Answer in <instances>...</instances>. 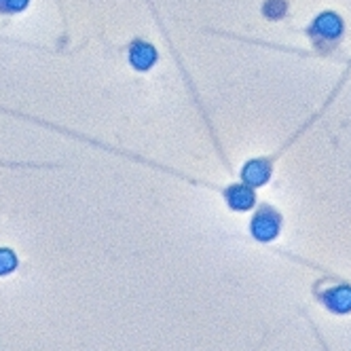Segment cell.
I'll use <instances>...</instances> for the list:
<instances>
[{
	"label": "cell",
	"mask_w": 351,
	"mask_h": 351,
	"mask_svg": "<svg viewBox=\"0 0 351 351\" xmlns=\"http://www.w3.org/2000/svg\"><path fill=\"white\" fill-rule=\"evenodd\" d=\"M0 3H3V7L7 11H23L28 7L30 0H0Z\"/></svg>",
	"instance_id": "obj_9"
},
{
	"label": "cell",
	"mask_w": 351,
	"mask_h": 351,
	"mask_svg": "<svg viewBox=\"0 0 351 351\" xmlns=\"http://www.w3.org/2000/svg\"><path fill=\"white\" fill-rule=\"evenodd\" d=\"M130 62L136 70H148L157 62V49L148 43H136L130 51Z\"/></svg>",
	"instance_id": "obj_4"
},
{
	"label": "cell",
	"mask_w": 351,
	"mask_h": 351,
	"mask_svg": "<svg viewBox=\"0 0 351 351\" xmlns=\"http://www.w3.org/2000/svg\"><path fill=\"white\" fill-rule=\"evenodd\" d=\"M284 13H286V3H284V0H267L265 15L269 19H280Z\"/></svg>",
	"instance_id": "obj_8"
},
{
	"label": "cell",
	"mask_w": 351,
	"mask_h": 351,
	"mask_svg": "<svg viewBox=\"0 0 351 351\" xmlns=\"http://www.w3.org/2000/svg\"><path fill=\"white\" fill-rule=\"evenodd\" d=\"M227 202L233 210H250L254 206V191L243 184L231 186L227 191Z\"/></svg>",
	"instance_id": "obj_5"
},
{
	"label": "cell",
	"mask_w": 351,
	"mask_h": 351,
	"mask_svg": "<svg viewBox=\"0 0 351 351\" xmlns=\"http://www.w3.org/2000/svg\"><path fill=\"white\" fill-rule=\"evenodd\" d=\"M280 231V216L271 208H263L252 220V233L261 241H271Z\"/></svg>",
	"instance_id": "obj_1"
},
{
	"label": "cell",
	"mask_w": 351,
	"mask_h": 351,
	"mask_svg": "<svg viewBox=\"0 0 351 351\" xmlns=\"http://www.w3.org/2000/svg\"><path fill=\"white\" fill-rule=\"evenodd\" d=\"M324 303L328 305V309L337 311V313H347L351 311V288L341 286L330 290L328 294L324 296Z\"/></svg>",
	"instance_id": "obj_6"
},
{
	"label": "cell",
	"mask_w": 351,
	"mask_h": 351,
	"mask_svg": "<svg viewBox=\"0 0 351 351\" xmlns=\"http://www.w3.org/2000/svg\"><path fill=\"white\" fill-rule=\"evenodd\" d=\"M243 182L250 186H263L269 178H271V165L265 159H256V161H250L243 167Z\"/></svg>",
	"instance_id": "obj_3"
},
{
	"label": "cell",
	"mask_w": 351,
	"mask_h": 351,
	"mask_svg": "<svg viewBox=\"0 0 351 351\" xmlns=\"http://www.w3.org/2000/svg\"><path fill=\"white\" fill-rule=\"evenodd\" d=\"M17 267V258L11 250H0V275H9Z\"/></svg>",
	"instance_id": "obj_7"
},
{
	"label": "cell",
	"mask_w": 351,
	"mask_h": 351,
	"mask_svg": "<svg viewBox=\"0 0 351 351\" xmlns=\"http://www.w3.org/2000/svg\"><path fill=\"white\" fill-rule=\"evenodd\" d=\"M315 36H319V38H337V36H341V32H343V21L339 19V15H335V13H322L317 19H315V23H313V30H311Z\"/></svg>",
	"instance_id": "obj_2"
}]
</instances>
